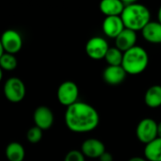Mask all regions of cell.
I'll list each match as a JSON object with an SVG mask.
<instances>
[{"instance_id": "obj_1", "label": "cell", "mask_w": 161, "mask_h": 161, "mask_svg": "<svg viewBox=\"0 0 161 161\" xmlns=\"http://www.w3.org/2000/svg\"><path fill=\"white\" fill-rule=\"evenodd\" d=\"M64 120L66 126L72 132L88 133L98 126L100 117L92 106L77 101L66 108Z\"/></svg>"}, {"instance_id": "obj_2", "label": "cell", "mask_w": 161, "mask_h": 161, "mask_svg": "<svg viewBox=\"0 0 161 161\" xmlns=\"http://www.w3.org/2000/svg\"><path fill=\"white\" fill-rule=\"evenodd\" d=\"M121 18L125 28L137 32L142 31L151 21V13L146 6L134 1L125 7Z\"/></svg>"}, {"instance_id": "obj_3", "label": "cell", "mask_w": 161, "mask_h": 161, "mask_svg": "<svg viewBox=\"0 0 161 161\" xmlns=\"http://www.w3.org/2000/svg\"><path fill=\"white\" fill-rule=\"evenodd\" d=\"M149 63L147 51L142 46L136 45L124 53L122 67L127 75H140L143 73Z\"/></svg>"}, {"instance_id": "obj_4", "label": "cell", "mask_w": 161, "mask_h": 161, "mask_svg": "<svg viewBox=\"0 0 161 161\" xmlns=\"http://www.w3.org/2000/svg\"><path fill=\"white\" fill-rule=\"evenodd\" d=\"M136 136L145 145L158 138V123L152 118H144L137 125Z\"/></svg>"}, {"instance_id": "obj_5", "label": "cell", "mask_w": 161, "mask_h": 161, "mask_svg": "<svg viewBox=\"0 0 161 161\" xmlns=\"http://www.w3.org/2000/svg\"><path fill=\"white\" fill-rule=\"evenodd\" d=\"M5 97L11 103L21 102L25 95V86L24 82L18 77L8 78L3 88Z\"/></svg>"}, {"instance_id": "obj_6", "label": "cell", "mask_w": 161, "mask_h": 161, "mask_svg": "<svg viewBox=\"0 0 161 161\" xmlns=\"http://www.w3.org/2000/svg\"><path fill=\"white\" fill-rule=\"evenodd\" d=\"M79 95V90L77 85L74 81H64L62 82L57 92V97L58 102L65 106L66 108L72 106L77 102Z\"/></svg>"}, {"instance_id": "obj_7", "label": "cell", "mask_w": 161, "mask_h": 161, "mask_svg": "<svg viewBox=\"0 0 161 161\" xmlns=\"http://www.w3.org/2000/svg\"><path fill=\"white\" fill-rule=\"evenodd\" d=\"M0 41L5 53L15 55L22 49L23 46L22 36L14 29L5 30L0 37Z\"/></svg>"}, {"instance_id": "obj_8", "label": "cell", "mask_w": 161, "mask_h": 161, "mask_svg": "<svg viewBox=\"0 0 161 161\" xmlns=\"http://www.w3.org/2000/svg\"><path fill=\"white\" fill-rule=\"evenodd\" d=\"M108 49H109V45L107 40L99 36H94L91 38L87 42L85 46L86 54L91 58L95 60L105 58V56L108 51Z\"/></svg>"}, {"instance_id": "obj_9", "label": "cell", "mask_w": 161, "mask_h": 161, "mask_svg": "<svg viewBox=\"0 0 161 161\" xmlns=\"http://www.w3.org/2000/svg\"><path fill=\"white\" fill-rule=\"evenodd\" d=\"M33 121L37 127L43 130H48L54 124V113L46 106H40L33 113Z\"/></svg>"}, {"instance_id": "obj_10", "label": "cell", "mask_w": 161, "mask_h": 161, "mask_svg": "<svg viewBox=\"0 0 161 161\" xmlns=\"http://www.w3.org/2000/svg\"><path fill=\"white\" fill-rule=\"evenodd\" d=\"M80 151L86 158H99L106 152V146L100 140L92 138L83 142Z\"/></svg>"}, {"instance_id": "obj_11", "label": "cell", "mask_w": 161, "mask_h": 161, "mask_svg": "<svg viewBox=\"0 0 161 161\" xmlns=\"http://www.w3.org/2000/svg\"><path fill=\"white\" fill-rule=\"evenodd\" d=\"M125 25L121 16L106 17L102 24V29L105 35L108 38L116 39V37L125 29Z\"/></svg>"}, {"instance_id": "obj_12", "label": "cell", "mask_w": 161, "mask_h": 161, "mask_svg": "<svg viewBox=\"0 0 161 161\" xmlns=\"http://www.w3.org/2000/svg\"><path fill=\"white\" fill-rule=\"evenodd\" d=\"M137 32L125 28L115 39V45L116 47L121 50L123 53L126 52L127 50L133 48L137 44Z\"/></svg>"}, {"instance_id": "obj_13", "label": "cell", "mask_w": 161, "mask_h": 161, "mask_svg": "<svg viewBox=\"0 0 161 161\" xmlns=\"http://www.w3.org/2000/svg\"><path fill=\"white\" fill-rule=\"evenodd\" d=\"M126 75L122 66H107L103 72V79L108 85L117 86L125 81Z\"/></svg>"}, {"instance_id": "obj_14", "label": "cell", "mask_w": 161, "mask_h": 161, "mask_svg": "<svg viewBox=\"0 0 161 161\" xmlns=\"http://www.w3.org/2000/svg\"><path fill=\"white\" fill-rule=\"evenodd\" d=\"M145 41L151 43H161V24L158 21H150L142 30Z\"/></svg>"}, {"instance_id": "obj_15", "label": "cell", "mask_w": 161, "mask_h": 161, "mask_svg": "<svg viewBox=\"0 0 161 161\" xmlns=\"http://www.w3.org/2000/svg\"><path fill=\"white\" fill-rule=\"evenodd\" d=\"M99 8L106 17L121 16L125 6L122 0H103L99 5Z\"/></svg>"}, {"instance_id": "obj_16", "label": "cell", "mask_w": 161, "mask_h": 161, "mask_svg": "<svg viewBox=\"0 0 161 161\" xmlns=\"http://www.w3.org/2000/svg\"><path fill=\"white\" fill-rule=\"evenodd\" d=\"M144 102L148 108H158L161 107V86L153 85L145 92Z\"/></svg>"}, {"instance_id": "obj_17", "label": "cell", "mask_w": 161, "mask_h": 161, "mask_svg": "<svg viewBox=\"0 0 161 161\" xmlns=\"http://www.w3.org/2000/svg\"><path fill=\"white\" fill-rule=\"evenodd\" d=\"M5 154L8 161H23L25 156L24 146L17 142H12L8 143L6 147Z\"/></svg>"}, {"instance_id": "obj_18", "label": "cell", "mask_w": 161, "mask_h": 161, "mask_svg": "<svg viewBox=\"0 0 161 161\" xmlns=\"http://www.w3.org/2000/svg\"><path fill=\"white\" fill-rule=\"evenodd\" d=\"M144 158L147 161H161V138H157L145 145Z\"/></svg>"}, {"instance_id": "obj_19", "label": "cell", "mask_w": 161, "mask_h": 161, "mask_svg": "<svg viewBox=\"0 0 161 161\" xmlns=\"http://www.w3.org/2000/svg\"><path fill=\"white\" fill-rule=\"evenodd\" d=\"M123 58L124 53L115 46L109 47L105 56V60L108 63V66H122Z\"/></svg>"}, {"instance_id": "obj_20", "label": "cell", "mask_w": 161, "mask_h": 161, "mask_svg": "<svg viewBox=\"0 0 161 161\" xmlns=\"http://www.w3.org/2000/svg\"><path fill=\"white\" fill-rule=\"evenodd\" d=\"M17 67V58L15 55L4 53L0 58V68L4 71H13Z\"/></svg>"}, {"instance_id": "obj_21", "label": "cell", "mask_w": 161, "mask_h": 161, "mask_svg": "<svg viewBox=\"0 0 161 161\" xmlns=\"http://www.w3.org/2000/svg\"><path fill=\"white\" fill-rule=\"evenodd\" d=\"M42 138V130L36 125L32 126L30 129H28L26 133V140L33 144H36L41 142Z\"/></svg>"}, {"instance_id": "obj_22", "label": "cell", "mask_w": 161, "mask_h": 161, "mask_svg": "<svg viewBox=\"0 0 161 161\" xmlns=\"http://www.w3.org/2000/svg\"><path fill=\"white\" fill-rule=\"evenodd\" d=\"M64 161H85V157L78 150H71L65 156Z\"/></svg>"}, {"instance_id": "obj_23", "label": "cell", "mask_w": 161, "mask_h": 161, "mask_svg": "<svg viewBox=\"0 0 161 161\" xmlns=\"http://www.w3.org/2000/svg\"><path fill=\"white\" fill-rule=\"evenodd\" d=\"M98 159H99V161H113V157L110 153L106 151Z\"/></svg>"}, {"instance_id": "obj_24", "label": "cell", "mask_w": 161, "mask_h": 161, "mask_svg": "<svg viewBox=\"0 0 161 161\" xmlns=\"http://www.w3.org/2000/svg\"><path fill=\"white\" fill-rule=\"evenodd\" d=\"M128 161H147L146 158H142V157H134V158H131Z\"/></svg>"}, {"instance_id": "obj_25", "label": "cell", "mask_w": 161, "mask_h": 161, "mask_svg": "<svg viewBox=\"0 0 161 161\" xmlns=\"http://www.w3.org/2000/svg\"><path fill=\"white\" fill-rule=\"evenodd\" d=\"M158 138H161V122L158 123Z\"/></svg>"}, {"instance_id": "obj_26", "label": "cell", "mask_w": 161, "mask_h": 161, "mask_svg": "<svg viewBox=\"0 0 161 161\" xmlns=\"http://www.w3.org/2000/svg\"><path fill=\"white\" fill-rule=\"evenodd\" d=\"M158 21L161 24V5L160 7H159V8H158Z\"/></svg>"}, {"instance_id": "obj_27", "label": "cell", "mask_w": 161, "mask_h": 161, "mask_svg": "<svg viewBox=\"0 0 161 161\" xmlns=\"http://www.w3.org/2000/svg\"><path fill=\"white\" fill-rule=\"evenodd\" d=\"M5 53V51H4V48H3V46H2V43H1V41H0V58L3 56V54Z\"/></svg>"}, {"instance_id": "obj_28", "label": "cell", "mask_w": 161, "mask_h": 161, "mask_svg": "<svg viewBox=\"0 0 161 161\" xmlns=\"http://www.w3.org/2000/svg\"><path fill=\"white\" fill-rule=\"evenodd\" d=\"M2 77H3V70L0 68V81L2 80Z\"/></svg>"}]
</instances>
